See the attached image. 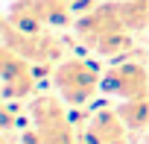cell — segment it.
I'll list each match as a JSON object with an SVG mask.
<instances>
[{
    "instance_id": "1",
    "label": "cell",
    "mask_w": 149,
    "mask_h": 144,
    "mask_svg": "<svg viewBox=\"0 0 149 144\" xmlns=\"http://www.w3.org/2000/svg\"><path fill=\"white\" fill-rule=\"evenodd\" d=\"M108 88L111 91H120L126 97H146V83H143L140 68H120L117 74L111 77Z\"/></svg>"
},
{
    "instance_id": "2",
    "label": "cell",
    "mask_w": 149,
    "mask_h": 144,
    "mask_svg": "<svg viewBox=\"0 0 149 144\" xmlns=\"http://www.w3.org/2000/svg\"><path fill=\"white\" fill-rule=\"evenodd\" d=\"M117 115H120V121H123L126 126L143 129V126L149 124V100H146V97H132L126 106L117 109Z\"/></svg>"
}]
</instances>
